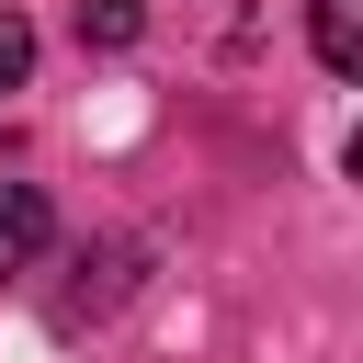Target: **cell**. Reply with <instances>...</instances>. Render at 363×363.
I'll use <instances>...</instances> for the list:
<instances>
[{"instance_id": "6da1fadb", "label": "cell", "mask_w": 363, "mask_h": 363, "mask_svg": "<svg viewBox=\"0 0 363 363\" xmlns=\"http://www.w3.org/2000/svg\"><path fill=\"white\" fill-rule=\"evenodd\" d=\"M45 227H57V216H45V193H34V182H0V284L45 261Z\"/></svg>"}, {"instance_id": "3957f363", "label": "cell", "mask_w": 363, "mask_h": 363, "mask_svg": "<svg viewBox=\"0 0 363 363\" xmlns=\"http://www.w3.org/2000/svg\"><path fill=\"white\" fill-rule=\"evenodd\" d=\"M136 0H79V45H136Z\"/></svg>"}, {"instance_id": "7a4b0ae2", "label": "cell", "mask_w": 363, "mask_h": 363, "mask_svg": "<svg viewBox=\"0 0 363 363\" xmlns=\"http://www.w3.org/2000/svg\"><path fill=\"white\" fill-rule=\"evenodd\" d=\"M306 34H318V68L329 79L363 68V0H306Z\"/></svg>"}, {"instance_id": "277c9868", "label": "cell", "mask_w": 363, "mask_h": 363, "mask_svg": "<svg viewBox=\"0 0 363 363\" xmlns=\"http://www.w3.org/2000/svg\"><path fill=\"white\" fill-rule=\"evenodd\" d=\"M23 68H34V23L0 11V91H23Z\"/></svg>"}]
</instances>
